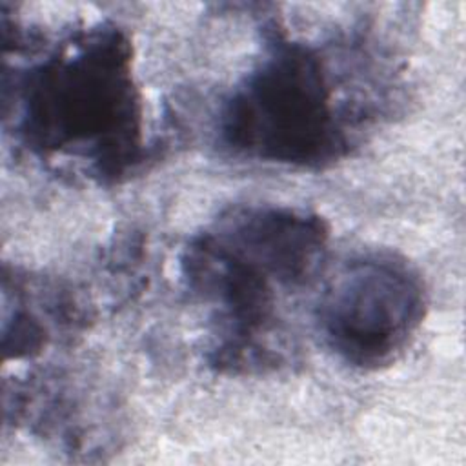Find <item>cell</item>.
<instances>
[{
	"label": "cell",
	"instance_id": "cell-2",
	"mask_svg": "<svg viewBox=\"0 0 466 466\" xmlns=\"http://www.w3.org/2000/svg\"><path fill=\"white\" fill-rule=\"evenodd\" d=\"M228 147L282 164H320L340 147L331 91L319 58L277 46L229 96L220 115Z\"/></svg>",
	"mask_w": 466,
	"mask_h": 466
},
{
	"label": "cell",
	"instance_id": "cell-1",
	"mask_svg": "<svg viewBox=\"0 0 466 466\" xmlns=\"http://www.w3.org/2000/svg\"><path fill=\"white\" fill-rule=\"evenodd\" d=\"M24 133L44 151L84 153L118 171L138 144V98L122 33H89L29 75Z\"/></svg>",
	"mask_w": 466,
	"mask_h": 466
},
{
	"label": "cell",
	"instance_id": "cell-3",
	"mask_svg": "<svg viewBox=\"0 0 466 466\" xmlns=\"http://www.w3.org/2000/svg\"><path fill=\"white\" fill-rule=\"evenodd\" d=\"M424 286L402 260L370 255L350 262L328 286L319 322L329 348L360 368L402 351L424 317Z\"/></svg>",
	"mask_w": 466,
	"mask_h": 466
}]
</instances>
